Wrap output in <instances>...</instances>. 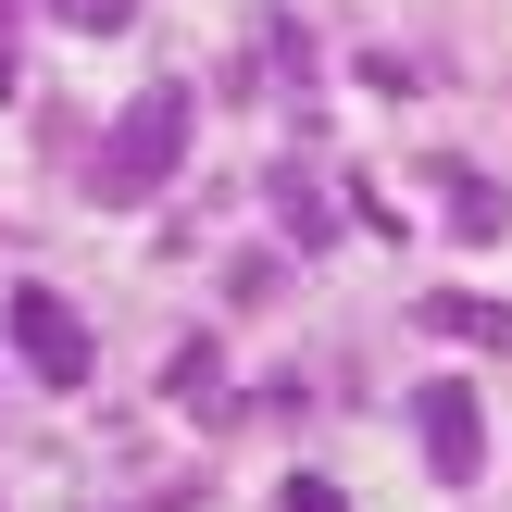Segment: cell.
Here are the masks:
<instances>
[{"instance_id":"6da1fadb","label":"cell","mask_w":512,"mask_h":512,"mask_svg":"<svg viewBox=\"0 0 512 512\" xmlns=\"http://www.w3.org/2000/svg\"><path fill=\"white\" fill-rule=\"evenodd\" d=\"M175 163H188V88H138L113 125H100V150H88L75 188H88L100 213H138L150 188H175Z\"/></svg>"},{"instance_id":"7a4b0ae2","label":"cell","mask_w":512,"mask_h":512,"mask_svg":"<svg viewBox=\"0 0 512 512\" xmlns=\"http://www.w3.org/2000/svg\"><path fill=\"white\" fill-rule=\"evenodd\" d=\"M0 325H13V350H25L38 388H88L100 350H88V313H75L63 288H13V313H0Z\"/></svg>"},{"instance_id":"3957f363","label":"cell","mask_w":512,"mask_h":512,"mask_svg":"<svg viewBox=\"0 0 512 512\" xmlns=\"http://www.w3.org/2000/svg\"><path fill=\"white\" fill-rule=\"evenodd\" d=\"M413 438H425V475H438V488H475V463H488V413H475L463 375H425V388H413Z\"/></svg>"},{"instance_id":"277c9868","label":"cell","mask_w":512,"mask_h":512,"mask_svg":"<svg viewBox=\"0 0 512 512\" xmlns=\"http://www.w3.org/2000/svg\"><path fill=\"white\" fill-rule=\"evenodd\" d=\"M425 188H438V213L463 225V238H500V225H512V200H500V175H475V163H450V150H425Z\"/></svg>"},{"instance_id":"5b68a950","label":"cell","mask_w":512,"mask_h":512,"mask_svg":"<svg viewBox=\"0 0 512 512\" xmlns=\"http://www.w3.org/2000/svg\"><path fill=\"white\" fill-rule=\"evenodd\" d=\"M163 400H188L200 425H238V400H225V363H213V338H188V350L163 363Z\"/></svg>"},{"instance_id":"8992f818","label":"cell","mask_w":512,"mask_h":512,"mask_svg":"<svg viewBox=\"0 0 512 512\" xmlns=\"http://www.w3.org/2000/svg\"><path fill=\"white\" fill-rule=\"evenodd\" d=\"M425 325L463 338V350H512V300H475V288H438V300H425Z\"/></svg>"},{"instance_id":"52a82bcc","label":"cell","mask_w":512,"mask_h":512,"mask_svg":"<svg viewBox=\"0 0 512 512\" xmlns=\"http://www.w3.org/2000/svg\"><path fill=\"white\" fill-rule=\"evenodd\" d=\"M275 213H288V238H300V250H325V238H338V213H325V188H313V163H300V150L275 163Z\"/></svg>"},{"instance_id":"ba28073f","label":"cell","mask_w":512,"mask_h":512,"mask_svg":"<svg viewBox=\"0 0 512 512\" xmlns=\"http://www.w3.org/2000/svg\"><path fill=\"white\" fill-rule=\"evenodd\" d=\"M300 50H313V38H300L288 13H263V25H250V88H263V75H275V88H300V75H313Z\"/></svg>"},{"instance_id":"9c48e42d","label":"cell","mask_w":512,"mask_h":512,"mask_svg":"<svg viewBox=\"0 0 512 512\" xmlns=\"http://www.w3.org/2000/svg\"><path fill=\"white\" fill-rule=\"evenodd\" d=\"M50 13L88 25V38H125V25H138V0H50Z\"/></svg>"},{"instance_id":"30bf717a","label":"cell","mask_w":512,"mask_h":512,"mask_svg":"<svg viewBox=\"0 0 512 512\" xmlns=\"http://www.w3.org/2000/svg\"><path fill=\"white\" fill-rule=\"evenodd\" d=\"M288 512H350V500L325 488V475H288Z\"/></svg>"}]
</instances>
